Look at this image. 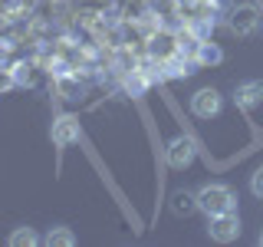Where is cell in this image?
Segmentation results:
<instances>
[{
	"instance_id": "cell-1",
	"label": "cell",
	"mask_w": 263,
	"mask_h": 247,
	"mask_svg": "<svg viewBox=\"0 0 263 247\" xmlns=\"http://www.w3.org/2000/svg\"><path fill=\"white\" fill-rule=\"evenodd\" d=\"M197 208L208 214V218H214V214L237 211V198H234V191H230L227 185H220V181H208V185L197 191Z\"/></svg>"
},
{
	"instance_id": "cell-2",
	"label": "cell",
	"mask_w": 263,
	"mask_h": 247,
	"mask_svg": "<svg viewBox=\"0 0 263 247\" xmlns=\"http://www.w3.org/2000/svg\"><path fill=\"white\" fill-rule=\"evenodd\" d=\"M208 234H211V241H217V244L237 241V237H240V218H237V211L214 214L211 224H208Z\"/></svg>"
},
{
	"instance_id": "cell-3",
	"label": "cell",
	"mask_w": 263,
	"mask_h": 247,
	"mask_svg": "<svg viewBox=\"0 0 263 247\" xmlns=\"http://www.w3.org/2000/svg\"><path fill=\"white\" fill-rule=\"evenodd\" d=\"M49 138H53L60 148H66V145H76L79 138H82V126H79V119L76 115H56L53 119V126H49Z\"/></svg>"
},
{
	"instance_id": "cell-4",
	"label": "cell",
	"mask_w": 263,
	"mask_h": 247,
	"mask_svg": "<svg viewBox=\"0 0 263 247\" xmlns=\"http://www.w3.org/2000/svg\"><path fill=\"white\" fill-rule=\"evenodd\" d=\"M220 109H224V96L217 93V89H197V93L191 96V112L197 115V119H214V115H220Z\"/></svg>"
},
{
	"instance_id": "cell-5",
	"label": "cell",
	"mask_w": 263,
	"mask_h": 247,
	"mask_svg": "<svg viewBox=\"0 0 263 247\" xmlns=\"http://www.w3.org/2000/svg\"><path fill=\"white\" fill-rule=\"evenodd\" d=\"M194 155H197V145H194V138L191 135H175L168 142V165L171 168H187V165L194 162Z\"/></svg>"
},
{
	"instance_id": "cell-6",
	"label": "cell",
	"mask_w": 263,
	"mask_h": 247,
	"mask_svg": "<svg viewBox=\"0 0 263 247\" xmlns=\"http://www.w3.org/2000/svg\"><path fill=\"white\" fill-rule=\"evenodd\" d=\"M230 30H234L237 37H253V33L260 30V13H257V7H250V4L237 7V10L230 13Z\"/></svg>"
},
{
	"instance_id": "cell-7",
	"label": "cell",
	"mask_w": 263,
	"mask_h": 247,
	"mask_svg": "<svg viewBox=\"0 0 263 247\" xmlns=\"http://www.w3.org/2000/svg\"><path fill=\"white\" fill-rule=\"evenodd\" d=\"M234 102L240 105L243 112L257 109V105L263 102V79H247V82H240V86L234 89Z\"/></svg>"
},
{
	"instance_id": "cell-8",
	"label": "cell",
	"mask_w": 263,
	"mask_h": 247,
	"mask_svg": "<svg viewBox=\"0 0 263 247\" xmlns=\"http://www.w3.org/2000/svg\"><path fill=\"white\" fill-rule=\"evenodd\" d=\"M194 63L204 66V69H208V66H220L224 63V49L217 43H211V40H201V43H197V53H194Z\"/></svg>"
},
{
	"instance_id": "cell-9",
	"label": "cell",
	"mask_w": 263,
	"mask_h": 247,
	"mask_svg": "<svg viewBox=\"0 0 263 247\" xmlns=\"http://www.w3.org/2000/svg\"><path fill=\"white\" fill-rule=\"evenodd\" d=\"M43 244H46V247H72V244H76V234H72L69 227L56 224V227H49V231H46Z\"/></svg>"
},
{
	"instance_id": "cell-10",
	"label": "cell",
	"mask_w": 263,
	"mask_h": 247,
	"mask_svg": "<svg viewBox=\"0 0 263 247\" xmlns=\"http://www.w3.org/2000/svg\"><path fill=\"white\" fill-rule=\"evenodd\" d=\"M194 69H187V56H181V53H175V56H168L164 60V73L161 76L164 79H181V76H191Z\"/></svg>"
},
{
	"instance_id": "cell-11",
	"label": "cell",
	"mask_w": 263,
	"mask_h": 247,
	"mask_svg": "<svg viewBox=\"0 0 263 247\" xmlns=\"http://www.w3.org/2000/svg\"><path fill=\"white\" fill-rule=\"evenodd\" d=\"M56 89H60L63 99H69V102H76V99H82V82L72 79L69 73L66 76H56Z\"/></svg>"
},
{
	"instance_id": "cell-12",
	"label": "cell",
	"mask_w": 263,
	"mask_h": 247,
	"mask_svg": "<svg viewBox=\"0 0 263 247\" xmlns=\"http://www.w3.org/2000/svg\"><path fill=\"white\" fill-rule=\"evenodd\" d=\"M7 244H10V247H33V244H40V237H36L33 227H16V231H10Z\"/></svg>"
},
{
	"instance_id": "cell-13",
	"label": "cell",
	"mask_w": 263,
	"mask_h": 247,
	"mask_svg": "<svg viewBox=\"0 0 263 247\" xmlns=\"http://www.w3.org/2000/svg\"><path fill=\"white\" fill-rule=\"evenodd\" d=\"M148 82H152V79H148L142 69H132L128 76H125V93H128V96H145Z\"/></svg>"
},
{
	"instance_id": "cell-14",
	"label": "cell",
	"mask_w": 263,
	"mask_h": 247,
	"mask_svg": "<svg viewBox=\"0 0 263 247\" xmlns=\"http://www.w3.org/2000/svg\"><path fill=\"white\" fill-rule=\"evenodd\" d=\"M194 208H197V195L175 191V198H171V211H175V214H191Z\"/></svg>"
},
{
	"instance_id": "cell-15",
	"label": "cell",
	"mask_w": 263,
	"mask_h": 247,
	"mask_svg": "<svg viewBox=\"0 0 263 247\" xmlns=\"http://www.w3.org/2000/svg\"><path fill=\"white\" fill-rule=\"evenodd\" d=\"M211 30H214V20H211V16H197V20L187 23V33H191L194 40H211Z\"/></svg>"
},
{
	"instance_id": "cell-16",
	"label": "cell",
	"mask_w": 263,
	"mask_h": 247,
	"mask_svg": "<svg viewBox=\"0 0 263 247\" xmlns=\"http://www.w3.org/2000/svg\"><path fill=\"white\" fill-rule=\"evenodd\" d=\"M10 69H13V79H16V86H30V82H33V66L30 63H13L10 66Z\"/></svg>"
},
{
	"instance_id": "cell-17",
	"label": "cell",
	"mask_w": 263,
	"mask_h": 247,
	"mask_svg": "<svg viewBox=\"0 0 263 247\" xmlns=\"http://www.w3.org/2000/svg\"><path fill=\"white\" fill-rule=\"evenodd\" d=\"M13 86H16V79H13V69H4V66H0V93H10Z\"/></svg>"
},
{
	"instance_id": "cell-18",
	"label": "cell",
	"mask_w": 263,
	"mask_h": 247,
	"mask_svg": "<svg viewBox=\"0 0 263 247\" xmlns=\"http://www.w3.org/2000/svg\"><path fill=\"white\" fill-rule=\"evenodd\" d=\"M250 191L257 195V198H263V168H257V171L250 175Z\"/></svg>"
},
{
	"instance_id": "cell-19",
	"label": "cell",
	"mask_w": 263,
	"mask_h": 247,
	"mask_svg": "<svg viewBox=\"0 0 263 247\" xmlns=\"http://www.w3.org/2000/svg\"><path fill=\"white\" fill-rule=\"evenodd\" d=\"M257 241H260V244H263V231H260V237H257Z\"/></svg>"
}]
</instances>
